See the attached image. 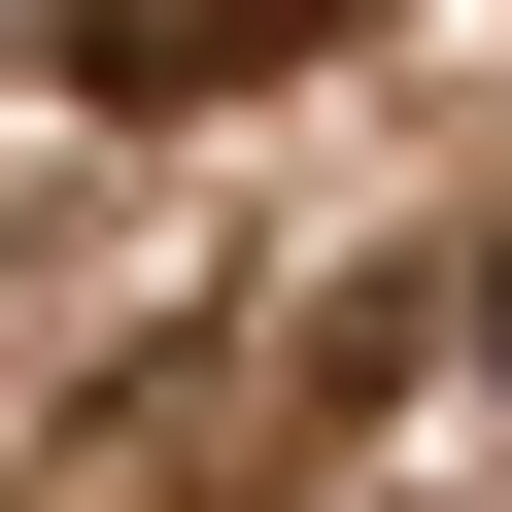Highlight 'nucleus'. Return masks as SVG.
<instances>
[{
	"instance_id": "obj_1",
	"label": "nucleus",
	"mask_w": 512,
	"mask_h": 512,
	"mask_svg": "<svg viewBox=\"0 0 512 512\" xmlns=\"http://www.w3.org/2000/svg\"><path fill=\"white\" fill-rule=\"evenodd\" d=\"M308 35H376V0H103V69H308Z\"/></svg>"
},
{
	"instance_id": "obj_2",
	"label": "nucleus",
	"mask_w": 512,
	"mask_h": 512,
	"mask_svg": "<svg viewBox=\"0 0 512 512\" xmlns=\"http://www.w3.org/2000/svg\"><path fill=\"white\" fill-rule=\"evenodd\" d=\"M478 376H512V274H478Z\"/></svg>"
}]
</instances>
